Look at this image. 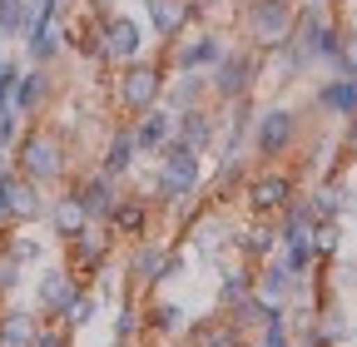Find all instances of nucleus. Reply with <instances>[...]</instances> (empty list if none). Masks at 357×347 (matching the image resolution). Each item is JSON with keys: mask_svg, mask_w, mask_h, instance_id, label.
Segmentation results:
<instances>
[{"mask_svg": "<svg viewBox=\"0 0 357 347\" xmlns=\"http://www.w3.org/2000/svg\"><path fill=\"white\" fill-rule=\"evenodd\" d=\"M60 318H65L75 332H79V327H89V323L100 318V298H95V293H75V298H70V308H65Z\"/></svg>", "mask_w": 357, "mask_h": 347, "instance_id": "nucleus-29", "label": "nucleus"}, {"mask_svg": "<svg viewBox=\"0 0 357 347\" xmlns=\"http://www.w3.org/2000/svg\"><path fill=\"white\" fill-rule=\"evenodd\" d=\"M164 139H174V109H169V105H164V109L149 105L144 119H134V144H139L144 154H154Z\"/></svg>", "mask_w": 357, "mask_h": 347, "instance_id": "nucleus-15", "label": "nucleus"}, {"mask_svg": "<svg viewBox=\"0 0 357 347\" xmlns=\"http://www.w3.org/2000/svg\"><path fill=\"white\" fill-rule=\"evenodd\" d=\"M75 199L84 203V213H89V219H109V213H114V179H109V174H95V179H84L79 189H75Z\"/></svg>", "mask_w": 357, "mask_h": 347, "instance_id": "nucleus-17", "label": "nucleus"}, {"mask_svg": "<svg viewBox=\"0 0 357 347\" xmlns=\"http://www.w3.org/2000/svg\"><path fill=\"white\" fill-rule=\"evenodd\" d=\"M318 337H323V342H342V337H347V313L337 308V302H333V308L323 313V323H318Z\"/></svg>", "mask_w": 357, "mask_h": 347, "instance_id": "nucleus-37", "label": "nucleus"}, {"mask_svg": "<svg viewBox=\"0 0 357 347\" xmlns=\"http://www.w3.org/2000/svg\"><path fill=\"white\" fill-rule=\"evenodd\" d=\"M45 213V199H40V184L35 179H15V194H10V219H20V224H30V219H40Z\"/></svg>", "mask_w": 357, "mask_h": 347, "instance_id": "nucleus-21", "label": "nucleus"}, {"mask_svg": "<svg viewBox=\"0 0 357 347\" xmlns=\"http://www.w3.org/2000/svg\"><path fill=\"white\" fill-rule=\"evenodd\" d=\"M307 243H312V258H333V253L342 248V224H337V219H318Z\"/></svg>", "mask_w": 357, "mask_h": 347, "instance_id": "nucleus-28", "label": "nucleus"}, {"mask_svg": "<svg viewBox=\"0 0 357 347\" xmlns=\"http://www.w3.org/2000/svg\"><path fill=\"white\" fill-rule=\"evenodd\" d=\"M0 174H6V159H0Z\"/></svg>", "mask_w": 357, "mask_h": 347, "instance_id": "nucleus-46", "label": "nucleus"}, {"mask_svg": "<svg viewBox=\"0 0 357 347\" xmlns=\"http://www.w3.org/2000/svg\"><path fill=\"white\" fill-rule=\"evenodd\" d=\"M293 6H298V0H293Z\"/></svg>", "mask_w": 357, "mask_h": 347, "instance_id": "nucleus-48", "label": "nucleus"}, {"mask_svg": "<svg viewBox=\"0 0 357 347\" xmlns=\"http://www.w3.org/2000/svg\"><path fill=\"white\" fill-rule=\"evenodd\" d=\"M134 332H139V313H134L129 302H124V308H119V318H114V337H119V342H129Z\"/></svg>", "mask_w": 357, "mask_h": 347, "instance_id": "nucleus-40", "label": "nucleus"}, {"mask_svg": "<svg viewBox=\"0 0 357 347\" xmlns=\"http://www.w3.org/2000/svg\"><path fill=\"white\" fill-rule=\"evenodd\" d=\"M199 90H204V75H199V70H184V75L164 90V105H169V109H194V105H199Z\"/></svg>", "mask_w": 357, "mask_h": 347, "instance_id": "nucleus-26", "label": "nucleus"}, {"mask_svg": "<svg viewBox=\"0 0 357 347\" xmlns=\"http://www.w3.org/2000/svg\"><path fill=\"white\" fill-rule=\"evenodd\" d=\"M70 248H75V263H84V268H95L100 263V258H105V238H95V233H75L70 238Z\"/></svg>", "mask_w": 357, "mask_h": 347, "instance_id": "nucleus-33", "label": "nucleus"}, {"mask_svg": "<svg viewBox=\"0 0 357 347\" xmlns=\"http://www.w3.org/2000/svg\"><path fill=\"white\" fill-rule=\"evenodd\" d=\"M20 273H25V268L15 263V258L0 253V293H15V288H20Z\"/></svg>", "mask_w": 357, "mask_h": 347, "instance_id": "nucleus-39", "label": "nucleus"}, {"mask_svg": "<svg viewBox=\"0 0 357 347\" xmlns=\"http://www.w3.org/2000/svg\"><path fill=\"white\" fill-rule=\"evenodd\" d=\"M234 248L243 253V258H253V263H263V258H273V248H278V233L273 229H243L238 238H234Z\"/></svg>", "mask_w": 357, "mask_h": 347, "instance_id": "nucleus-25", "label": "nucleus"}, {"mask_svg": "<svg viewBox=\"0 0 357 347\" xmlns=\"http://www.w3.org/2000/svg\"><path fill=\"white\" fill-rule=\"evenodd\" d=\"M6 253L15 258L20 268H30V263H45V243H40L35 233H15V238L6 243Z\"/></svg>", "mask_w": 357, "mask_h": 347, "instance_id": "nucleus-31", "label": "nucleus"}, {"mask_svg": "<svg viewBox=\"0 0 357 347\" xmlns=\"http://www.w3.org/2000/svg\"><path fill=\"white\" fill-rule=\"evenodd\" d=\"M119 70H124V75H119V84H114V100H119L124 109L144 114L149 105H159V95H164V70H159V65L129 60V65H119Z\"/></svg>", "mask_w": 357, "mask_h": 347, "instance_id": "nucleus-3", "label": "nucleus"}, {"mask_svg": "<svg viewBox=\"0 0 357 347\" xmlns=\"http://www.w3.org/2000/svg\"><path fill=\"white\" fill-rule=\"evenodd\" d=\"M30 347H65V332L45 327V332H35V342H30Z\"/></svg>", "mask_w": 357, "mask_h": 347, "instance_id": "nucleus-42", "label": "nucleus"}, {"mask_svg": "<svg viewBox=\"0 0 357 347\" xmlns=\"http://www.w3.org/2000/svg\"><path fill=\"white\" fill-rule=\"evenodd\" d=\"M243 293H253V278H248L243 268H229V273H223V283H218V302H223V308H234Z\"/></svg>", "mask_w": 357, "mask_h": 347, "instance_id": "nucleus-32", "label": "nucleus"}, {"mask_svg": "<svg viewBox=\"0 0 357 347\" xmlns=\"http://www.w3.org/2000/svg\"><path fill=\"white\" fill-rule=\"evenodd\" d=\"M35 20H40V0H0V35L6 40H20Z\"/></svg>", "mask_w": 357, "mask_h": 347, "instance_id": "nucleus-19", "label": "nucleus"}, {"mask_svg": "<svg viewBox=\"0 0 357 347\" xmlns=\"http://www.w3.org/2000/svg\"><path fill=\"white\" fill-rule=\"evenodd\" d=\"M258 347H293V337H288V318H283V308H273L268 313V323H263V342Z\"/></svg>", "mask_w": 357, "mask_h": 347, "instance_id": "nucleus-35", "label": "nucleus"}, {"mask_svg": "<svg viewBox=\"0 0 357 347\" xmlns=\"http://www.w3.org/2000/svg\"><path fill=\"white\" fill-rule=\"evenodd\" d=\"M263 302H273V308H283V302L293 298V273L283 268V263H273V268H263V278H258V288H253Z\"/></svg>", "mask_w": 357, "mask_h": 347, "instance_id": "nucleus-23", "label": "nucleus"}, {"mask_svg": "<svg viewBox=\"0 0 357 347\" xmlns=\"http://www.w3.org/2000/svg\"><path fill=\"white\" fill-rule=\"evenodd\" d=\"M114 10V0H95V15H109Z\"/></svg>", "mask_w": 357, "mask_h": 347, "instance_id": "nucleus-44", "label": "nucleus"}, {"mask_svg": "<svg viewBox=\"0 0 357 347\" xmlns=\"http://www.w3.org/2000/svg\"><path fill=\"white\" fill-rule=\"evenodd\" d=\"M293 15H298L293 0H248L243 6V25L253 35V45H263V50L283 45V40L293 35Z\"/></svg>", "mask_w": 357, "mask_h": 347, "instance_id": "nucleus-2", "label": "nucleus"}, {"mask_svg": "<svg viewBox=\"0 0 357 347\" xmlns=\"http://www.w3.org/2000/svg\"><path fill=\"white\" fill-rule=\"evenodd\" d=\"M293 134H298V114H293L288 105H273V109H263V114L253 119V144H258V154H268V159H278V154L293 144Z\"/></svg>", "mask_w": 357, "mask_h": 347, "instance_id": "nucleus-6", "label": "nucleus"}, {"mask_svg": "<svg viewBox=\"0 0 357 347\" xmlns=\"http://www.w3.org/2000/svg\"><path fill=\"white\" fill-rule=\"evenodd\" d=\"M45 100H50V79H45V70H20L10 105H15L20 114H35V109H40Z\"/></svg>", "mask_w": 357, "mask_h": 347, "instance_id": "nucleus-18", "label": "nucleus"}, {"mask_svg": "<svg viewBox=\"0 0 357 347\" xmlns=\"http://www.w3.org/2000/svg\"><path fill=\"white\" fill-rule=\"evenodd\" d=\"M134 154H139V144H134V129H114V134H109V149H105V164H100V174L119 179V174H129V169H134Z\"/></svg>", "mask_w": 357, "mask_h": 347, "instance_id": "nucleus-20", "label": "nucleus"}, {"mask_svg": "<svg viewBox=\"0 0 357 347\" xmlns=\"http://www.w3.org/2000/svg\"><path fill=\"white\" fill-rule=\"evenodd\" d=\"M194 337H199V347H243V337H238L234 323L229 327H199Z\"/></svg>", "mask_w": 357, "mask_h": 347, "instance_id": "nucleus-36", "label": "nucleus"}, {"mask_svg": "<svg viewBox=\"0 0 357 347\" xmlns=\"http://www.w3.org/2000/svg\"><path fill=\"white\" fill-rule=\"evenodd\" d=\"M154 159H159V174L164 179H174L178 189H199V179H204V159H199V149L194 144H184V139H164L159 149H154Z\"/></svg>", "mask_w": 357, "mask_h": 347, "instance_id": "nucleus-5", "label": "nucleus"}, {"mask_svg": "<svg viewBox=\"0 0 357 347\" xmlns=\"http://www.w3.org/2000/svg\"><path fill=\"white\" fill-rule=\"evenodd\" d=\"M293 203V179L288 174H258L248 184V208L253 213H283Z\"/></svg>", "mask_w": 357, "mask_h": 347, "instance_id": "nucleus-10", "label": "nucleus"}, {"mask_svg": "<svg viewBox=\"0 0 357 347\" xmlns=\"http://www.w3.org/2000/svg\"><path fill=\"white\" fill-rule=\"evenodd\" d=\"M318 109L333 119H357V75H333L318 84Z\"/></svg>", "mask_w": 357, "mask_h": 347, "instance_id": "nucleus-11", "label": "nucleus"}, {"mask_svg": "<svg viewBox=\"0 0 357 347\" xmlns=\"http://www.w3.org/2000/svg\"><path fill=\"white\" fill-rule=\"evenodd\" d=\"M0 70H6V55H0Z\"/></svg>", "mask_w": 357, "mask_h": 347, "instance_id": "nucleus-47", "label": "nucleus"}, {"mask_svg": "<svg viewBox=\"0 0 357 347\" xmlns=\"http://www.w3.org/2000/svg\"><path fill=\"white\" fill-rule=\"evenodd\" d=\"M65 6H70V0H40V15H50V20H60V15H65Z\"/></svg>", "mask_w": 357, "mask_h": 347, "instance_id": "nucleus-43", "label": "nucleus"}, {"mask_svg": "<svg viewBox=\"0 0 357 347\" xmlns=\"http://www.w3.org/2000/svg\"><path fill=\"white\" fill-rule=\"evenodd\" d=\"M65 45L75 55H84V60H105V15H89V20L70 25L65 30Z\"/></svg>", "mask_w": 357, "mask_h": 347, "instance_id": "nucleus-16", "label": "nucleus"}, {"mask_svg": "<svg viewBox=\"0 0 357 347\" xmlns=\"http://www.w3.org/2000/svg\"><path fill=\"white\" fill-rule=\"evenodd\" d=\"M337 75H357V30H342V55L333 65Z\"/></svg>", "mask_w": 357, "mask_h": 347, "instance_id": "nucleus-38", "label": "nucleus"}, {"mask_svg": "<svg viewBox=\"0 0 357 347\" xmlns=\"http://www.w3.org/2000/svg\"><path fill=\"white\" fill-rule=\"evenodd\" d=\"M144 323H149L154 332H164V337H174L178 327H184V308H178V302H164V298H159V302H154V308H149V318H144Z\"/></svg>", "mask_w": 357, "mask_h": 347, "instance_id": "nucleus-30", "label": "nucleus"}, {"mask_svg": "<svg viewBox=\"0 0 357 347\" xmlns=\"http://www.w3.org/2000/svg\"><path fill=\"white\" fill-rule=\"evenodd\" d=\"M20 139V109L10 105L6 114H0V149H6V144H15Z\"/></svg>", "mask_w": 357, "mask_h": 347, "instance_id": "nucleus-41", "label": "nucleus"}, {"mask_svg": "<svg viewBox=\"0 0 357 347\" xmlns=\"http://www.w3.org/2000/svg\"><path fill=\"white\" fill-rule=\"evenodd\" d=\"M144 10H149V25H154V35H164V40H174L178 30H184L199 10H194V0H144Z\"/></svg>", "mask_w": 357, "mask_h": 347, "instance_id": "nucleus-14", "label": "nucleus"}, {"mask_svg": "<svg viewBox=\"0 0 357 347\" xmlns=\"http://www.w3.org/2000/svg\"><path fill=\"white\" fill-rule=\"evenodd\" d=\"M307 203H312V213H318V219H342V213L352 208V189H347V184H323Z\"/></svg>", "mask_w": 357, "mask_h": 347, "instance_id": "nucleus-22", "label": "nucleus"}, {"mask_svg": "<svg viewBox=\"0 0 357 347\" xmlns=\"http://www.w3.org/2000/svg\"><path fill=\"white\" fill-rule=\"evenodd\" d=\"M109 224H114V229H124L129 238H139V233H144V208H139V203H114Z\"/></svg>", "mask_w": 357, "mask_h": 347, "instance_id": "nucleus-34", "label": "nucleus"}, {"mask_svg": "<svg viewBox=\"0 0 357 347\" xmlns=\"http://www.w3.org/2000/svg\"><path fill=\"white\" fill-rule=\"evenodd\" d=\"M75 293H79V288H75V273H70V268H45L40 283H35V302H40L45 313H65Z\"/></svg>", "mask_w": 357, "mask_h": 347, "instance_id": "nucleus-13", "label": "nucleus"}, {"mask_svg": "<svg viewBox=\"0 0 357 347\" xmlns=\"http://www.w3.org/2000/svg\"><path fill=\"white\" fill-rule=\"evenodd\" d=\"M35 318L30 313H6L0 318V347H30L35 342Z\"/></svg>", "mask_w": 357, "mask_h": 347, "instance_id": "nucleus-27", "label": "nucleus"}, {"mask_svg": "<svg viewBox=\"0 0 357 347\" xmlns=\"http://www.w3.org/2000/svg\"><path fill=\"white\" fill-rule=\"evenodd\" d=\"M20 40H25V55H30L35 65H50V60L65 50V30H60V20H50V15H40Z\"/></svg>", "mask_w": 357, "mask_h": 347, "instance_id": "nucleus-12", "label": "nucleus"}, {"mask_svg": "<svg viewBox=\"0 0 357 347\" xmlns=\"http://www.w3.org/2000/svg\"><path fill=\"white\" fill-rule=\"evenodd\" d=\"M144 55V25L129 20V15H105V60L109 65H129Z\"/></svg>", "mask_w": 357, "mask_h": 347, "instance_id": "nucleus-7", "label": "nucleus"}, {"mask_svg": "<svg viewBox=\"0 0 357 347\" xmlns=\"http://www.w3.org/2000/svg\"><path fill=\"white\" fill-rule=\"evenodd\" d=\"M263 70V45H243V50H223V60L208 70V84L218 100H238L253 90V79Z\"/></svg>", "mask_w": 357, "mask_h": 347, "instance_id": "nucleus-1", "label": "nucleus"}, {"mask_svg": "<svg viewBox=\"0 0 357 347\" xmlns=\"http://www.w3.org/2000/svg\"><path fill=\"white\" fill-rule=\"evenodd\" d=\"M174 134L184 139V144H194L199 154H208V149L218 144V119H213L204 105H194V109H178V114H174Z\"/></svg>", "mask_w": 357, "mask_h": 347, "instance_id": "nucleus-9", "label": "nucleus"}, {"mask_svg": "<svg viewBox=\"0 0 357 347\" xmlns=\"http://www.w3.org/2000/svg\"><path fill=\"white\" fill-rule=\"evenodd\" d=\"M20 174H25V179H35V184L60 179V174H65V149H60V139H55V134H30V139L20 144Z\"/></svg>", "mask_w": 357, "mask_h": 347, "instance_id": "nucleus-4", "label": "nucleus"}, {"mask_svg": "<svg viewBox=\"0 0 357 347\" xmlns=\"http://www.w3.org/2000/svg\"><path fill=\"white\" fill-rule=\"evenodd\" d=\"M352 149H357V124H352Z\"/></svg>", "mask_w": 357, "mask_h": 347, "instance_id": "nucleus-45", "label": "nucleus"}, {"mask_svg": "<svg viewBox=\"0 0 357 347\" xmlns=\"http://www.w3.org/2000/svg\"><path fill=\"white\" fill-rule=\"evenodd\" d=\"M50 224H55V233H60V238H75V233H84V229H89V213H84V203L70 194V199H60V203H55Z\"/></svg>", "mask_w": 357, "mask_h": 347, "instance_id": "nucleus-24", "label": "nucleus"}, {"mask_svg": "<svg viewBox=\"0 0 357 347\" xmlns=\"http://www.w3.org/2000/svg\"><path fill=\"white\" fill-rule=\"evenodd\" d=\"M223 50H229V40H223L218 30H199L194 40H184V45H178L174 70H178V75H184V70H213V65L223 60Z\"/></svg>", "mask_w": 357, "mask_h": 347, "instance_id": "nucleus-8", "label": "nucleus"}]
</instances>
